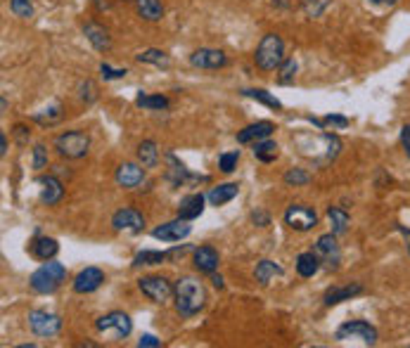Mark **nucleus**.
<instances>
[{
  "label": "nucleus",
  "mask_w": 410,
  "mask_h": 348,
  "mask_svg": "<svg viewBox=\"0 0 410 348\" xmlns=\"http://www.w3.org/2000/svg\"><path fill=\"white\" fill-rule=\"evenodd\" d=\"M316 254H318V259H323V263L327 265L330 270H337L339 259H342V251H339V244H337V235L330 232V235L318 237Z\"/></svg>",
  "instance_id": "nucleus-11"
},
{
  "label": "nucleus",
  "mask_w": 410,
  "mask_h": 348,
  "mask_svg": "<svg viewBox=\"0 0 410 348\" xmlns=\"http://www.w3.org/2000/svg\"><path fill=\"white\" fill-rule=\"evenodd\" d=\"M57 251H60V244H57L52 237H36L34 244H31V254H34L36 259H41V261L55 259Z\"/></svg>",
  "instance_id": "nucleus-23"
},
{
  "label": "nucleus",
  "mask_w": 410,
  "mask_h": 348,
  "mask_svg": "<svg viewBox=\"0 0 410 348\" xmlns=\"http://www.w3.org/2000/svg\"><path fill=\"white\" fill-rule=\"evenodd\" d=\"M237 162H239V152H226V154H221V159H218V168H221L223 173H233Z\"/></svg>",
  "instance_id": "nucleus-37"
},
{
  "label": "nucleus",
  "mask_w": 410,
  "mask_h": 348,
  "mask_svg": "<svg viewBox=\"0 0 410 348\" xmlns=\"http://www.w3.org/2000/svg\"><path fill=\"white\" fill-rule=\"evenodd\" d=\"M275 275H282V268L275 263V261H261L257 265V270H254V277H257V282L261 287L268 285Z\"/></svg>",
  "instance_id": "nucleus-28"
},
{
  "label": "nucleus",
  "mask_w": 410,
  "mask_h": 348,
  "mask_svg": "<svg viewBox=\"0 0 410 348\" xmlns=\"http://www.w3.org/2000/svg\"><path fill=\"white\" fill-rule=\"evenodd\" d=\"M10 10H12V14L19 19L34 17V3H31V0H10Z\"/></svg>",
  "instance_id": "nucleus-34"
},
{
  "label": "nucleus",
  "mask_w": 410,
  "mask_h": 348,
  "mask_svg": "<svg viewBox=\"0 0 410 348\" xmlns=\"http://www.w3.org/2000/svg\"><path fill=\"white\" fill-rule=\"evenodd\" d=\"M370 3H375V5H396L398 0H370Z\"/></svg>",
  "instance_id": "nucleus-47"
},
{
  "label": "nucleus",
  "mask_w": 410,
  "mask_h": 348,
  "mask_svg": "<svg viewBox=\"0 0 410 348\" xmlns=\"http://www.w3.org/2000/svg\"><path fill=\"white\" fill-rule=\"evenodd\" d=\"M83 34H86V39L90 41V45L95 47V50L105 52L111 47V39H109V31L102 29L100 24H86L83 26Z\"/></svg>",
  "instance_id": "nucleus-21"
},
{
  "label": "nucleus",
  "mask_w": 410,
  "mask_h": 348,
  "mask_svg": "<svg viewBox=\"0 0 410 348\" xmlns=\"http://www.w3.org/2000/svg\"><path fill=\"white\" fill-rule=\"evenodd\" d=\"M138 162L140 166H145V168H154L159 162V149H157V142L154 140H142L138 144Z\"/></svg>",
  "instance_id": "nucleus-26"
},
{
  "label": "nucleus",
  "mask_w": 410,
  "mask_h": 348,
  "mask_svg": "<svg viewBox=\"0 0 410 348\" xmlns=\"http://www.w3.org/2000/svg\"><path fill=\"white\" fill-rule=\"evenodd\" d=\"M29 327L36 336H57L62 329V320L60 315L55 313H47V310H31L29 313Z\"/></svg>",
  "instance_id": "nucleus-6"
},
{
  "label": "nucleus",
  "mask_w": 410,
  "mask_h": 348,
  "mask_svg": "<svg viewBox=\"0 0 410 348\" xmlns=\"http://www.w3.org/2000/svg\"><path fill=\"white\" fill-rule=\"evenodd\" d=\"M0 154H8V138H5V133H0Z\"/></svg>",
  "instance_id": "nucleus-46"
},
{
  "label": "nucleus",
  "mask_w": 410,
  "mask_h": 348,
  "mask_svg": "<svg viewBox=\"0 0 410 348\" xmlns=\"http://www.w3.org/2000/svg\"><path fill=\"white\" fill-rule=\"evenodd\" d=\"M316 126H323V123H332V126H339V128H344V126H349V119H344V116H327L325 121H318V119H311Z\"/></svg>",
  "instance_id": "nucleus-42"
},
{
  "label": "nucleus",
  "mask_w": 410,
  "mask_h": 348,
  "mask_svg": "<svg viewBox=\"0 0 410 348\" xmlns=\"http://www.w3.org/2000/svg\"><path fill=\"white\" fill-rule=\"evenodd\" d=\"M318 270H321V259H318V254L306 251V254L296 256V272H299L301 277H313Z\"/></svg>",
  "instance_id": "nucleus-25"
},
{
  "label": "nucleus",
  "mask_w": 410,
  "mask_h": 348,
  "mask_svg": "<svg viewBox=\"0 0 410 348\" xmlns=\"http://www.w3.org/2000/svg\"><path fill=\"white\" fill-rule=\"evenodd\" d=\"M337 341H346V339H360L365 346H375L377 344V329L372 327L365 320H351V323H344L342 327L337 329Z\"/></svg>",
  "instance_id": "nucleus-7"
},
{
  "label": "nucleus",
  "mask_w": 410,
  "mask_h": 348,
  "mask_svg": "<svg viewBox=\"0 0 410 348\" xmlns=\"http://www.w3.org/2000/svg\"><path fill=\"white\" fill-rule=\"evenodd\" d=\"M296 69H299V67H296V62H294V60H285V62H282V67H280V76H278V83L287 85V83L294 81Z\"/></svg>",
  "instance_id": "nucleus-36"
},
{
  "label": "nucleus",
  "mask_w": 410,
  "mask_h": 348,
  "mask_svg": "<svg viewBox=\"0 0 410 348\" xmlns=\"http://www.w3.org/2000/svg\"><path fill=\"white\" fill-rule=\"evenodd\" d=\"M138 14L147 21H159L164 17V5L162 0H136Z\"/></svg>",
  "instance_id": "nucleus-24"
},
{
  "label": "nucleus",
  "mask_w": 410,
  "mask_h": 348,
  "mask_svg": "<svg viewBox=\"0 0 410 348\" xmlns=\"http://www.w3.org/2000/svg\"><path fill=\"white\" fill-rule=\"evenodd\" d=\"M173 296H175V310H178L183 318H193L204 308L206 301V292L195 277H183V280L175 282L173 287Z\"/></svg>",
  "instance_id": "nucleus-1"
},
{
  "label": "nucleus",
  "mask_w": 410,
  "mask_h": 348,
  "mask_svg": "<svg viewBox=\"0 0 410 348\" xmlns=\"http://www.w3.org/2000/svg\"><path fill=\"white\" fill-rule=\"evenodd\" d=\"M327 218H330V226H332L334 235H344L346 228H349V223H351L349 213H346L344 208H339V206H330Z\"/></svg>",
  "instance_id": "nucleus-29"
},
{
  "label": "nucleus",
  "mask_w": 410,
  "mask_h": 348,
  "mask_svg": "<svg viewBox=\"0 0 410 348\" xmlns=\"http://www.w3.org/2000/svg\"><path fill=\"white\" fill-rule=\"evenodd\" d=\"M138 287H140V292L154 303H166L169 298L173 296L171 282L164 280V277H157V275H150V277H142V280H138Z\"/></svg>",
  "instance_id": "nucleus-8"
},
{
  "label": "nucleus",
  "mask_w": 410,
  "mask_h": 348,
  "mask_svg": "<svg viewBox=\"0 0 410 348\" xmlns=\"http://www.w3.org/2000/svg\"><path fill=\"white\" fill-rule=\"evenodd\" d=\"M45 164H47V149L43 144H36L34 147V168L41 171V168H45Z\"/></svg>",
  "instance_id": "nucleus-39"
},
{
  "label": "nucleus",
  "mask_w": 410,
  "mask_h": 348,
  "mask_svg": "<svg viewBox=\"0 0 410 348\" xmlns=\"http://www.w3.org/2000/svg\"><path fill=\"white\" fill-rule=\"evenodd\" d=\"M138 346H140V348H159V346H162V341H159L157 336H152V334H142L140 341H138Z\"/></svg>",
  "instance_id": "nucleus-41"
},
{
  "label": "nucleus",
  "mask_w": 410,
  "mask_h": 348,
  "mask_svg": "<svg viewBox=\"0 0 410 348\" xmlns=\"http://www.w3.org/2000/svg\"><path fill=\"white\" fill-rule=\"evenodd\" d=\"M145 166H138V164H121L119 168H116V185L124 187V190H133V187H138L142 183V178H145Z\"/></svg>",
  "instance_id": "nucleus-15"
},
{
  "label": "nucleus",
  "mask_w": 410,
  "mask_h": 348,
  "mask_svg": "<svg viewBox=\"0 0 410 348\" xmlns=\"http://www.w3.org/2000/svg\"><path fill=\"white\" fill-rule=\"evenodd\" d=\"M190 232H193V226H190V221H185V218L178 216L171 223H164V226L154 228L152 230V237L154 239H162V242H180V239H185Z\"/></svg>",
  "instance_id": "nucleus-10"
},
{
  "label": "nucleus",
  "mask_w": 410,
  "mask_h": 348,
  "mask_svg": "<svg viewBox=\"0 0 410 348\" xmlns=\"http://www.w3.org/2000/svg\"><path fill=\"white\" fill-rule=\"evenodd\" d=\"M327 5L330 0H303V8H306V12L311 14V17H318Z\"/></svg>",
  "instance_id": "nucleus-38"
},
{
  "label": "nucleus",
  "mask_w": 410,
  "mask_h": 348,
  "mask_svg": "<svg viewBox=\"0 0 410 348\" xmlns=\"http://www.w3.org/2000/svg\"><path fill=\"white\" fill-rule=\"evenodd\" d=\"M100 72H102V76H105V81H114V78H124L126 74V69H111L109 64H102V67H100Z\"/></svg>",
  "instance_id": "nucleus-40"
},
{
  "label": "nucleus",
  "mask_w": 410,
  "mask_h": 348,
  "mask_svg": "<svg viewBox=\"0 0 410 348\" xmlns=\"http://www.w3.org/2000/svg\"><path fill=\"white\" fill-rule=\"evenodd\" d=\"M169 259V254H164V251H140V254L133 259V265H162L164 261Z\"/></svg>",
  "instance_id": "nucleus-32"
},
{
  "label": "nucleus",
  "mask_w": 410,
  "mask_h": 348,
  "mask_svg": "<svg viewBox=\"0 0 410 348\" xmlns=\"http://www.w3.org/2000/svg\"><path fill=\"white\" fill-rule=\"evenodd\" d=\"M401 142H403V147H406V152H408V157H410V126H403L401 128Z\"/></svg>",
  "instance_id": "nucleus-43"
},
{
  "label": "nucleus",
  "mask_w": 410,
  "mask_h": 348,
  "mask_svg": "<svg viewBox=\"0 0 410 348\" xmlns=\"http://www.w3.org/2000/svg\"><path fill=\"white\" fill-rule=\"evenodd\" d=\"M65 277H67V268L50 259L47 263H43L34 275H31L29 282L36 294H52L60 289V285L65 282Z\"/></svg>",
  "instance_id": "nucleus-3"
},
{
  "label": "nucleus",
  "mask_w": 410,
  "mask_h": 348,
  "mask_svg": "<svg viewBox=\"0 0 410 348\" xmlns=\"http://www.w3.org/2000/svg\"><path fill=\"white\" fill-rule=\"evenodd\" d=\"M55 149L65 159H81L90 149V138L83 131H69L55 138Z\"/></svg>",
  "instance_id": "nucleus-4"
},
{
  "label": "nucleus",
  "mask_w": 410,
  "mask_h": 348,
  "mask_svg": "<svg viewBox=\"0 0 410 348\" xmlns=\"http://www.w3.org/2000/svg\"><path fill=\"white\" fill-rule=\"evenodd\" d=\"M242 95L244 98H252V100H257V102L261 105H266V107H270V109H280V100L275 98V95H270L268 90H261V88H247V90H242Z\"/></svg>",
  "instance_id": "nucleus-30"
},
{
  "label": "nucleus",
  "mask_w": 410,
  "mask_h": 348,
  "mask_svg": "<svg viewBox=\"0 0 410 348\" xmlns=\"http://www.w3.org/2000/svg\"><path fill=\"white\" fill-rule=\"evenodd\" d=\"M95 329L102 331V334H111L116 341H119V339H126V336L133 331V323L126 313L114 310V313L102 315L100 320H95Z\"/></svg>",
  "instance_id": "nucleus-5"
},
{
  "label": "nucleus",
  "mask_w": 410,
  "mask_h": 348,
  "mask_svg": "<svg viewBox=\"0 0 410 348\" xmlns=\"http://www.w3.org/2000/svg\"><path fill=\"white\" fill-rule=\"evenodd\" d=\"M202 211H204V195H202V192L183 197L178 204V216L185 218V221H195V218H199Z\"/></svg>",
  "instance_id": "nucleus-17"
},
{
  "label": "nucleus",
  "mask_w": 410,
  "mask_h": 348,
  "mask_svg": "<svg viewBox=\"0 0 410 348\" xmlns=\"http://www.w3.org/2000/svg\"><path fill=\"white\" fill-rule=\"evenodd\" d=\"M254 62L263 72H275L285 62V43L278 34H266L261 39L257 52H254Z\"/></svg>",
  "instance_id": "nucleus-2"
},
{
  "label": "nucleus",
  "mask_w": 410,
  "mask_h": 348,
  "mask_svg": "<svg viewBox=\"0 0 410 348\" xmlns=\"http://www.w3.org/2000/svg\"><path fill=\"white\" fill-rule=\"evenodd\" d=\"M252 218H254V223H259V226H268V216H266V213H257V211H254L252 213Z\"/></svg>",
  "instance_id": "nucleus-44"
},
{
  "label": "nucleus",
  "mask_w": 410,
  "mask_h": 348,
  "mask_svg": "<svg viewBox=\"0 0 410 348\" xmlns=\"http://www.w3.org/2000/svg\"><path fill=\"white\" fill-rule=\"evenodd\" d=\"M285 183L287 185H294V187H301V185L311 183V175H308L303 168H290L285 173Z\"/></svg>",
  "instance_id": "nucleus-35"
},
{
  "label": "nucleus",
  "mask_w": 410,
  "mask_h": 348,
  "mask_svg": "<svg viewBox=\"0 0 410 348\" xmlns=\"http://www.w3.org/2000/svg\"><path fill=\"white\" fill-rule=\"evenodd\" d=\"M136 105L142 107V109H166L169 100L164 95H138Z\"/></svg>",
  "instance_id": "nucleus-33"
},
{
  "label": "nucleus",
  "mask_w": 410,
  "mask_h": 348,
  "mask_svg": "<svg viewBox=\"0 0 410 348\" xmlns=\"http://www.w3.org/2000/svg\"><path fill=\"white\" fill-rule=\"evenodd\" d=\"M254 157L259 159V162L263 164H270L278 159V144L273 140H268V138H263V140H257L254 142Z\"/></svg>",
  "instance_id": "nucleus-27"
},
{
  "label": "nucleus",
  "mask_w": 410,
  "mask_h": 348,
  "mask_svg": "<svg viewBox=\"0 0 410 348\" xmlns=\"http://www.w3.org/2000/svg\"><path fill=\"white\" fill-rule=\"evenodd\" d=\"M105 282V272L100 268H83L76 277H74V292L76 294H93L95 289H100V285Z\"/></svg>",
  "instance_id": "nucleus-13"
},
{
  "label": "nucleus",
  "mask_w": 410,
  "mask_h": 348,
  "mask_svg": "<svg viewBox=\"0 0 410 348\" xmlns=\"http://www.w3.org/2000/svg\"><path fill=\"white\" fill-rule=\"evenodd\" d=\"M111 226L114 230H131V232H140L145 228V218L142 213H138L136 208H119L111 216Z\"/></svg>",
  "instance_id": "nucleus-14"
},
{
  "label": "nucleus",
  "mask_w": 410,
  "mask_h": 348,
  "mask_svg": "<svg viewBox=\"0 0 410 348\" xmlns=\"http://www.w3.org/2000/svg\"><path fill=\"white\" fill-rule=\"evenodd\" d=\"M140 64H154V67H164L166 69L169 64H171V60H169V55L166 52H162V50H154V47H150V50H142L140 55L136 57Z\"/></svg>",
  "instance_id": "nucleus-31"
},
{
  "label": "nucleus",
  "mask_w": 410,
  "mask_h": 348,
  "mask_svg": "<svg viewBox=\"0 0 410 348\" xmlns=\"http://www.w3.org/2000/svg\"><path fill=\"white\" fill-rule=\"evenodd\" d=\"M237 192H239L237 183H223V185L214 187V190L206 195V199H209L211 206H223V204H228L230 199H235Z\"/></svg>",
  "instance_id": "nucleus-22"
},
{
  "label": "nucleus",
  "mask_w": 410,
  "mask_h": 348,
  "mask_svg": "<svg viewBox=\"0 0 410 348\" xmlns=\"http://www.w3.org/2000/svg\"><path fill=\"white\" fill-rule=\"evenodd\" d=\"M285 223L292 230H296V232H306V230L316 228L318 216H316V211H313L311 206H306V204H292L285 211Z\"/></svg>",
  "instance_id": "nucleus-9"
},
{
  "label": "nucleus",
  "mask_w": 410,
  "mask_h": 348,
  "mask_svg": "<svg viewBox=\"0 0 410 348\" xmlns=\"http://www.w3.org/2000/svg\"><path fill=\"white\" fill-rule=\"evenodd\" d=\"M190 64L197 69H221L228 64V57L223 50H214V47H199L190 55Z\"/></svg>",
  "instance_id": "nucleus-12"
},
{
  "label": "nucleus",
  "mask_w": 410,
  "mask_h": 348,
  "mask_svg": "<svg viewBox=\"0 0 410 348\" xmlns=\"http://www.w3.org/2000/svg\"><path fill=\"white\" fill-rule=\"evenodd\" d=\"M195 268L199 272H206V275H211V272H216L218 268V254L214 246H199V249H195V259H193Z\"/></svg>",
  "instance_id": "nucleus-20"
},
{
  "label": "nucleus",
  "mask_w": 410,
  "mask_h": 348,
  "mask_svg": "<svg viewBox=\"0 0 410 348\" xmlns=\"http://www.w3.org/2000/svg\"><path fill=\"white\" fill-rule=\"evenodd\" d=\"M62 197H65V187H62V183L55 175L41 178V202H43V204L55 206L62 202Z\"/></svg>",
  "instance_id": "nucleus-16"
},
{
  "label": "nucleus",
  "mask_w": 410,
  "mask_h": 348,
  "mask_svg": "<svg viewBox=\"0 0 410 348\" xmlns=\"http://www.w3.org/2000/svg\"><path fill=\"white\" fill-rule=\"evenodd\" d=\"M363 292V285H358V282H354V285H346V287H332L325 292L323 301L325 306H337V303L342 301H349V298L358 296V294Z\"/></svg>",
  "instance_id": "nucleus-18"
},
{
  "label": "nucleus",
  "mask_w": 410,
  "mask_h": 348,
  "mask_svg": "<svg viewBox=\"0 0 410 348\" xmlns=\"http://www.w3.org/2000/svg\"><path fill=\"white\" fill-rule=\"evenodd\" d=\"M273 131H275V126L270 121H257V123H252V126L242 128V131L237 133V142L247 144V142L263 140V138H268Z\"/></svg>",
  "instance_id": "nucleus-19"
},
{
  "label": "nucleus",
  "mask_w": 410,
  "mask_h": 348,
  "mask_svg": "<svg viewBox=\"0 0 410 348\" xmlns=\"http://www.w3.org/2000/svg\"><path fill=\"white\" fill-rule=\"evenodd\" d=\"M211 285H214L216 289H223V277L216 275V272H211Z\"/></svg>",
  "instance_id": "nucleus-45"
}]
</instances>
